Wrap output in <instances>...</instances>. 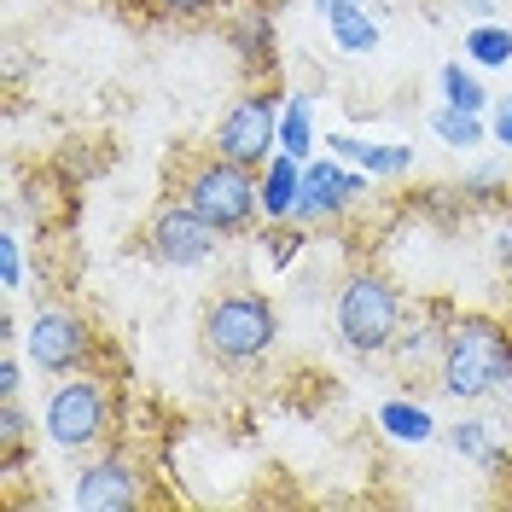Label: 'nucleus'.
<instances>
[{
  "label": "nucleus",
  "mask_w": 512,
  "mask_h": 512,
  "mask_svg": "<svg viewBox=\"0 0 512 512\" xmlns=\"http://www.w3.org/2000/svg\"><path fill=\"white\" fill-rule=\"evenodd\" d=\"M396 332H402V297H396V286L384 274H373V268L350 274L338 286V338L355 355H379L396 344Z\"/></svg>",
  "instance_id": "20e7f679"
},
{
  "label": "nucleus",
  "mask_w": 512,
  "mask_h": 512,
  "mask_svg": "<svg viewBox=\"0 0 512 512\" xmlns=\"http://www.w3.org/2000/svg\"><path fill=\"white\" fill-rule=\"evenodd\" d=\"M24 350L41 373H82L94 355V326L70 309H41L24 332Z\"/></svg>",
  "instance_id": "0eeeda50"
},
{
  "label": "nucleus",
  "mask_w": 512,
  "mask_h": 512,
  "mask_svg": "<svg viewBox=\"0 0 512 512\" xmlns=\"http://www.w3.org/2000/svg\"><path fill=\"white\" fill-rule=\"evenodd\" d=\"M384 425H390V437H414V443L431 437V414L425 408H408V402H390L384 408Z\"/></svg>",
  "instance_id": "f8f14e48"
},
{
  "label": "nucleus",
  "mask_w": 512,
  "mask_h": 512,
  "mask_svg": "<svg viewBox=\"0 0 512 512\" xmlns=\"http://www.w3.org/2000/svg\"><path fill=\"white\" fill-rule=\"evenodd\" d=\"M280 146H286V158H303V152H309V111H303V105H291V111H286Z\"/></svg>",
  "instance_id": "f3484780"
},
{
  "label": "nucleus",
  "mask_w": 512,
  "mask_h": 512,
  "mask_svg": "<svg viewBox=\"0 0 512 512\" xmlns=\"http://www.w3.org/2000/svg\"><path fill=\"white\" fill-rule=\"evenodd\" d=\"M140 245H146V256L163 262V268H198V262H210V256H216L222 233L204 222L187 198H169L158 216L146 222V239H140Z\"/></svg>",
  "instance_id": "423d86ee"
},
{
  "label": "nucleus",
  "mask_w": 512,
  "mask_h": 512,
  "mask_svg": "<svg viewBox=\"0 0 512 512\" xmlns=\"http://www.w3.org/2000/svg\"><path fill=\"white\" fill-rule=\"evenodd\" d=\"M158 18H181V24H198V18H210L216 12V0H146Z\"/></svg>",
  "instance_id": "a211bd4d"
},
{
  "label": "nucleus",
  "mask_w": 512,
  "mask_h": 512,
  "mask_svg": "<svg viewBox=\"0 0 512 512\" xmlns=\"http://www.w3.org/2000/svg\"><path fill=\"white\" fill-rule=\"evenodd\" d=\"M181 198L227 239V233H245V227L256 222L262 181H256V169L222 158V152H210V158H192L187 169H181Z\"/></svg>",
  "instance_id": "f03ea898"
},
{
  "label": "nucleus",
  "mask_w": 512,
  "mask_h": 512,
  "mask_svg": "<svg viewBox=\"0 0 512 512\" xmlns=\"http://www.w3.org/2000/svg\"><path fill=\"white\" fill-rule=\"evenodd\" d=\"M18 274H24V268H18V239L6 233V239H0V280H6V291L18 286Z\"/></svg>",
  "instance_id": "6ab92c4d"
},
{
  "label": "nucleus",
  "mask_w": 512,
  "mask_h": 512,
  "mask_svg": "<svg viewBox=\"0 0 512 512\" xmlns=\"http://www.w3.org/2000/svg\"><path fill=\"white\" fill-rule=\"evenodd\" d=\"M18 448H24V408H18V396H6L0 402V460L18 466Z\"/></svg>",
  "instance_id": "ddd939ff"
},
{
  "label": "nucleus",
  "mask_w": 512,
  "mask_h": 512,
  "mask_svg": "<svg viewBox=\"0 0 512 512\" xmlns=\"http://www.w3.org/2000/svg\"><path fill=\"white\" fill-rule=\"evenodd\" d=\"M326 18H344V12H361V0H315Z\"/></svg>",
  "instance_id": "b1692460"
},
{
  "label": "nucleus",
  "mask_w": 512,
  "mask_h": 512,
  "mask_svg": "<svg viewBox=\"0 0 512 512\" xmlns=\"http://www.w3.org/2000/svg\"><path fill=\"white\" fill-rule=\"evenodd\" d=\"M495 256H501V268L512 274V216L501 222V233H495Z\"/></svg>",
  "instance_id": "4be33fe9"
},
{
  "label": "nucleus",
  "mask_w": 512,
  "mask_h": 512,
  "mask_svg": "<svg viewBox=\"0 0 512 512\" xmlns=\"http://www.w3.org/2000/svg\"><path fill=\"white\" fill-rule=\"evenodd\" d=\"M466 53H472L478 64H507L512 59V35L495 30V24H478V30L466 35Z\"/></svg>",
  "instance_id": "9b49d317"
},
{
  "label": "nucleus",
  "mask_w": 512,
  "mask_h": 512,
  "mask_svg": "<svg viewBox=\"0 0 512 512\" xmlns=\"http://www.w3.org/2000/svg\"><path fill=\"white\" fill-rule=\"evenodd\" d=\"M437 134H443L448 146H478V111H454L448 105L443 117H437Z\"/></svg>",
  "instance_id": "dca6fc26"
},
{
  "label": "nucleus",
  "mask_w": 512,
  "mask_h": 512,
  "mask_svg": "<svg viewBox=\"0 0 512 512\" xmlns=\"http://www.w3.org/2000/svg\"><path fill=\"white\" fill-rule=\"evenodd\" d=\"M204 350L227 361V367H239V361H256V355L274 350V338H280V315H274V303L262 297V291H245L233 286L222 297H210L204 303Z\"/></svg>",
  "instance_id": "7ed1b4c3"
},
{
  "label": "nucleus",
  "mask_w": 512,
  "mask_h": 512,
  "mask_svg": "<svg viewBox=\"0 0 512 512\" xmlns=\"http://www.w3.org/2000/svg\"><path fill=\"white\" fill-rule=\"evenodd\" d=\"M297 187H303V181H297L291 158H274V169L262 175V210H268V216H286L291 204H297Z\"/></svg>",
  "instance_id": "9d476101"
},
{
  "label": "nucleus",
  "mask_w": 512,
  "mask_h": 512,
  "mask_svg": "<svg viewBox=\"0 0 512 512\" xmlns=\"http://www.w3.org/2000/svg\"><path fill=\"white\" fill-rule=\"evenodd\" d=\"M47 437H53V448H70V454L105 443L111 437V390H105V379H94L88 367L64 373V384L47 396Z\"/></svg>",
  "instance_id": "39448f33"
},
{
  "label": "nucleus",
  "mask_w": 512,
  "mask_h": 512,
  "mask_svg": "<svg viewBox=\"0 0 512 512\" xmlns=\"http://www.w3.org/2000/svg\"><path fill=\"white\" fill-rule=\"evenodd\" d=\"M495 140L512 146V99H501V111H495Z\"/></svg>",
  "instance_id": "5701e85b"
},
{
  "label": "nucleus",
  "mask_w": 512,
  "mask_h": 512,
  "mask_svg": "<svg viewBox=\"0 0 512 512\" xmlns=\"http://www.w3.org/2000/svg\"><path fill=\"white\" fill-rule=\"evenodd\" d=\"M454 448H466V454H483V460H489V448H483V419L460 425V431H454Z\"/></svg>",
  "instance_id": "aec40b11"
},
{
  "label": "nucleus",
  "mask_w": 512,
  "mask_h": 512,
  "mask_svg": "<svg viewBox=\"0 0 512 512\" xmlns=\"http://www.w3.org/2000/svg\"><path fill=\"white\" fill-rule=\"evenodd\" d=\"M70 501L82 512H134L146 501V489H140V472L128 466L123 454H99V460H88V466L76 472Z\"/></svg>",
  "instance_id": "1a4fd4ad"
},
{
  "label": "nucleus",
  "mask_w": 512,
  "mask_h": 512,
  "mask_svg": "<svg viewBox=\"0 0 512 512\" xmlns=\"http://www.w3.org/2000/svg\"><path fill=\"white\" fill-rule=\"evenodd\" d=\"M18 361H12V355H6V361H0V402H6V396H18Z\"/></svg>",
  "instance_id": "412c9836"
},
{
  "label": "nucleus",
  "mask_w": 512,
  "mask_h": 512,
  "mask_svg": "<svg viewBox=\"0 0 512 512\" xmlns=\"http://www.w3.org/2000/svg\"><path fill=\"white\" fill-rule=\"evenodd\" d=\"M443 94H448L454 111H483V88L460 70V64H448V70H443Z\"/></svg>",
  "instance_id": "4468645a"
},
{
  "label": "nucleus",
  "mask_w": 512,
  "mask_h": 512,
  "mask_svg": "<svg viewBox=\"0 0 512 512\" xmlns=\"http://www.w3.org/2000/svg\"><path fill=\"white\" fill-rule=\"evenodd\" d=\"M280 146V117H274V99L268 94H245L239 105H227L222 128H216V152L245 169H262Z\"/></svg>",
  "instance_id": "6e6552de"
},
{
  "label": "nucleus",
  "mask_w": 512,
  "mask_h": 512,
  "mask_svg": "<svg viewBox=\"0 0 512 512\" xmlns=\"http://www.w3.org/2000/svg\"><path fill=\"white\" fill-rule=\"evenodd\" d=\"M512 373V332L489 315H460L443 332V355H437V379L454 402H483L501 396Z\"/></svg>",
  "instance_id": "f257e3e1"
},
{
  "label": "nucleus",
  "mask_w": 512,
  "mask_h": 512,
  "mask_svg": "<svg viewBox=\"0 0 512 512\" xmlns=\"http://www.w3.org/2000/svg\"><path fill=\"white\" fill-rule=\"evenodd\" d=\"M332 35H338V47H344V53H367V47L379 41V30H373L361 12H344V18H332Z\"/></svg>",
  "instance_id": "2eb2a0df"
}]
</instances>
